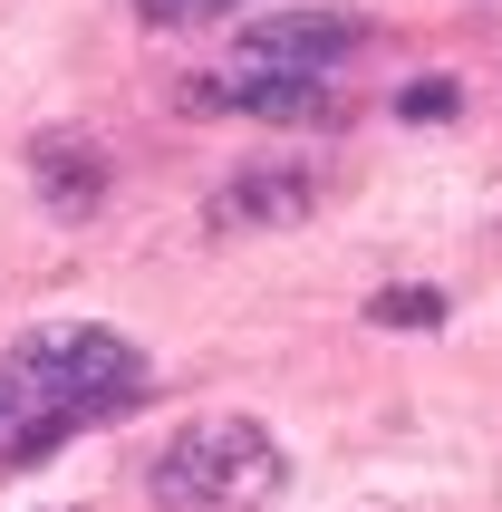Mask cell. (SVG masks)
I'll return each mask as SVG.
<instances>
[{
    "label": "cell",
    "mask_w": 502,
    "mask_h": 512,
    "mask_svg": "<svg viewBox=\"0 0 502 512\" xmlns=\"http://www.w3.org/2000/svg\"><path fill=\"white\" fill-rule=\"evenodd\" d=\"M194 116H261V126H338L329 78H271V68H213V78L174 87Z\"/></svg>",
    "instance_id": "277c9868"
},
{
    "label": "cell",
    "mask_w": 502,
    "mask_h": 512,
    "mask_svg": "<svg viewBox=\"0 0 502 512\" xmlns=\"http://www.w3.org/2000/svg\"><path fill=\"white\" fill-rule=\"evenodd\" d=\"M367 319H377V329H435V319H445V290H377Z\"/></svg>",
    "instance_id": "52a82bcc"
},
{
    "label": "cell",
    "mask_w": 502,
    "mask_h": 512,
    "mask_svg": "<svg viewBox=\"0 0 502 512\" xmlns=\"http://www.w3.org/2000/svg\"><path fill=\"white\" fill-rule=\"evenodd\" d=\"M0 426H20V397H10V377H0Z\"/></svg>",
    "instance_id": "9c48e42d"
},
{
    "label": "cell",
    "mask_w": 502,
    "mask_h": 512,
    "mask_svg": "<svg viewBox=\"0 0 502 512\" xmlns=\"http://www.w3.org/2000/svg\"><path fill=\"white\" fill-rule=\"evenodd\" d=\"M203 10H232V0H145V20H203Z\"/></svg>",
    "instance_id": "ba28073f"
},
{
    "label": "cell",
    "mask_w": 502,
    "mask_h": 512,
    "mask_svg": "<svg viewBox=\"0 0 502 512\" xmlns=\"http://www.w3.org/2000/svg\"><path fill=\"white\" fill-rule=\"evenodd\" d=\"M309 213H319V165H242L203 203L213 232H290V223H309Z\"/></svg>",
    "instance_id": "5b68a950"
},
{
    "label": "cell",
    "mask_w": 502,
    "mask_h": 512,
    "mask_svg": "<svg viewBox=\"0 0 502 512\" xmlns=\"http://www.w3.org/2000/svg\"><path fill=\"white\" fill-rule=\"evenodd\" d=\"M367 49L358 10H251L242 39H232V68H271V78H329Z\"/></svg>",
    "instance_id": "3957f363"
},
{
    "label": "cell",
    "mask_w": 502,
    "mask_h": 512,
    "mask_svg": "<svg viewBox=\"0 0 502 512\" xmlns=\"http://www.w3.org/2000/svg\"><path fill=\"white\" fill-rule=\"evenodd\" d=\"M20 416H58V426H87V416H116V406L145 397V348L97 329V319H39L20 329V348L0 358Z\"/></svg>",
    "instance_id": "6da1fadb"
},
{
    "label": "cell",
    "mask_w": 502,
    "mask_h": 512,
    "mask_svg": "<svg viewBox=\"0 0 502 512\" xmlns=\"http://www.w3.org/2000/svg\"><path fill=\"white\" fill-rule=\"evenodd\" d=\"M145 484L174 512H251V503H271L290 484V455L251 416H203V426H184L165 455L145 464Z\"/></svg>",
    "instance_id": "7a4b0ae2"
},
{
    "label": "cell",
    "mask_w": 502,
    "mask_h": 512,
    "mask_svg": "<svg viewBox=\"0 0 502 512\" xmlns=\"http://www.w3.org/2000/svg\"><path fill=\"white\" fill-rule=\"evenodd\" d=\"M29 174H39V194H49V213H97V194H107V145L97 136H39L29 145Z\"/></svg>",
    "instance_id": "8992f818"
}]
</instances>
